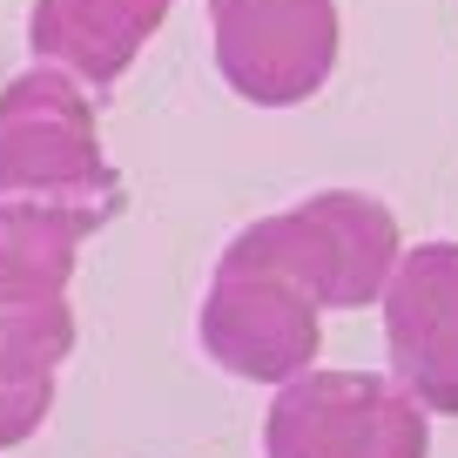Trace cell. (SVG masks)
<instances>
[{"instance_id": "9", "label": "cell", "mask_w": 458, "mask_h": 458, "mask_svg": "<svg viewBox=\"0 0 458 458\" xmlns=\"http://www.w3.org/2000/svg\"><path fill=\"white\" fill-rule=\"evenodd\" d=\"M68 344H74L68 303H34V310L0 303V452L41 431Z\"/></svg>"}, {"instance_id": "1", "label": "cell", "mask_w": 458, "mask_h": 458, "mask_svg": "<svg viewBox=\"0 0 458 458\" xmlns=\"http://www.w3.org/2000/svg\"><path fill=\"white\" fill-rule=\"evenodd\" d=\"M229 257L290 276L317 310H364L371 297H385V276L404 257V243H398V216L377 196L330 189V196H310L284 216L250 223L229 243Z\"/></svg>"}, {"instance_id": "4", "label": "cell", "mask_w": 458, "mask_h": 458, "mask_svg": "<svg viewBox=\"0 0 458 458\" xmlns=\"http://www.w3.org/2000/svg\"><path fill=\"white\" fill-rule=\"evenodd\" d=\"M216 68L257 108H297L337 68V0H209Z\"/></svg>"}, {"instance_id": "6", "label": "cell", "mask_w": 458, "mask_h": 458, "mask_svg": "<svg viewBox=\"0 0 458 458\" xmlns=\"http://www.w3.org/2000/svg\"><path fill=\"white\" fill-rule=\"evenodd\" d=\"M391 377L425 411L458 418V243H418L385 276Z\"/></svg>"}, {"instance_id": "3", "label": "cell", "mask_w": 458, "mask_h": 458, "mask_svg": "<svg viewBox=\"0 0 458 458\" xmlns=\"http://www.w3.org/2000/svg\"><path fill=\"white\" fill-rule=\"evenodd\" d=\"M0 196H122L81 81L47 61L0 95Z\"/></svg>"}, {"instance_id": "8", "label": "cell", "mask_w": 458, "mask_h": 458, "mask_svg": "<svg viewBox=\"0 0 458 458\" xmlns=\"http://www.w3.org/2000/svg\"><path fill=\"white\" fill-rule=\"evenodd\" d=\"M175 0H34L28 41L47 68L74 74L81 88H114L142 55V41L169 21Z\"/></svg>"}, {"instance_id": "7", "label": "cell", "mask_w": 458, "mask_h": 458, "mask_svg": "<svg viewBox=\"0 0 458 458\" xmlns=\"http://www.w3.org/2000/svg\"><path fill=\"white\" fill-rule=\"evenodd\" d=\"M114 209L122 196H7L0 202V303L7 310L61 303L81 236L101 229Z\"/></svg>"}, {"instance_id": "2", "label": "cell", "mask_w": 458, "mask_h": 458, "mask_svg": "<svg viewBox=\"0 0 458 458\" xmlns=\"http://www.w3.org/2000/svg\"><path fill=\"white\" fill-rule=\"evenodd\" d=\"M263 452L270 458H425L431 425H425V404L398 377L303 371L276 391Z\"/></svg>"}, {"instance_id": "5", "label": "cell", "mask_w": 458, "mask_h": 458, "mask_svg": "<svg viewBox=\"0 0 458 458\" xmlns=\"http://www.w3.org/2000/svg\"><path fill=\"white\" fill-rule=\"evenodd\" d=\"M196 330H202V351L229 377H250V385H290L317 364V303L290 276L229 257V250L209 276Z\"/></svg>"}]
</instances>
